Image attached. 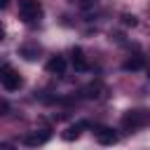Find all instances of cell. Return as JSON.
I'll return each mask as SVG.
<instances>
[{
  "instance_id": "cell-1",
  "label": "cell",
  "mask_w": 150,
  "mask_h": 150,
  "mask_svg": "<svg viewBox=\"0 0 150 150\" xmlns=\"http://www.w3.org/2000/svg\"><path fill=\"white\" fill-rule=\"evenodd\" d=\"M150 122V117H148V112L145 110H127L124 115H122V127H124V131H138L141 127H145Z\"/></svg>"
},
{
  "instance_id": "cell-2",
  "label": "cell",
  "mask_w": 150,
  "mask_h": 150,
  "mask_svg": "<svg viewBox=\"0 0 150 150\" xmlns=\"http://www.w3.org/2000/svg\"><path fill=\"white\" fill-rule=\"evenodd\" d=\"M19 16L26 23H35L42 16V7L38 0H19Z\"/></svg>"
},
{
  "instance_id": "cell-3",
  "label": "cell",
  "mask_w": 150,
  "mask_h": 150,
  "mask_svg": "<svg viewBox=\"0 0 150 150\" xmlns=\"http://www.w3.org/2000/svg\"><path fill=\"white\" fill-rule=\"evenodd\" d=\"M0 84H2L7 91H16V89L23 84V80H21V75H19L12 66H2V68H0Z\"/></svg>"
},
{
  "instance_id": "cell-4",
  "label": "cell",
  "mask_w": 150,
  "mask_h": 150,
  "mask_svg": "<svg viewBox=\"0 0 150 150\" xmlns=\"http://www.w3.org/2000/svg\"><path fill=\"white\" fill-rule=\"evenodd\" d=\"M94 136L101 145H115L117 143V131L112 127H96L94 129Z\"/></svg>"
},
{
  "instance_id": "cell-5",
  "label": "cell",
  "mask_w": 150,
  "mask_h": 150,
  "mask_svg": "<svg viewBox=\"0 0 150 150\" xmlns=\"http://www.w3.org/2000/svg\"><path fill=\"white\" fill-rule=\"evenodd\" d=\"M52 138V131L49 129H35V131H30V134H26L23 136V143L26 145H42V143H47Z\"/></svg>"
},
{
  "instance_id": "cell-6",
  "label": "cell",
  "mask_w": 150,
  "mask_h": 150,
  "mask_svg": "<svg viewBox=\"0 0 150 150\" xmlns=\"http://www.w3.org/2000/svg\"><path fill=\"white\" fill-rule=\"evenodd\" d=\"M63 70H66V59H63V56H52V59L47 61V73L61 75Z\"/></svg>"
},
{
  "instance_id": "cell-7",
  "label": "cell",
  "mask_w": 150,
  "mask_h": 150,
  "mask_svg": "<svg viewBox=\"0 0 150 150\" xmlns=\"http://www.w3.org/2000/svg\"><path fill=\"white\" fill-rule=\"evenodd\" d=\"M73 66H75V70H87V68H89V63H87V59H84V52H82L80 47L73 49Z\"/></svg>"
},
{
  "instance_id": "cell-8",
  "label": "cell",
  "mask_w": 150,
  "mask_h": 150,
  "mask_svg": "<svg viewBox=\"0 0 150 150\" xmlns=\"http://www.w3.org/2000/svg\"><path fill=\"white\" fill-rule=\"evenodd\" d=\"M103 91H105V87H103L101 82H94V84H89V87H84V89H82V94H84L87 98H101V96H103Z\"/></svg>"
},
{
  "instance_id": "cell-9",
  "label": "cell",
  "mask_w": 150,
  "mask_h": 150,
  "mask_svg": "<svg viewBox=\"0 0 150 150\" xmlns=\"http://www.w3.org/2000/svg\"><path fill=\"white\" fill-rule=\"evenodd\" d=\"M19 54H21L23 59H28V61H35L38 54H40V47H38V45H21V47H19Z\"/></svg>"
},
{
  "instance_id": "cell-10",
  "label": "cell",
  "mask_w": 150,
  "mask_h": 150,
  "mask_svg": "<svg viewBox=\"0 0 150 150\" xmlns=\"http://www.w3.org/2000/svg\"><path fill=\"white\" fill-rule=\"evenodd\" d=\"M84 127H87L84 122H80V124H73V127H68V129H66V131L61 134V136H63V141H75V138H80V131H82Z\"/></svg>"
},
{
  "instance_id": "cell-11",
  "label": "cell",
  "mask_w": 150,
  "mask_h": 150,
  "mask_svg": "<svg viewBox=\"0 0 150 150\" xmlns=\"http://www.w3.org/2000/svg\"><path fill=\"white\" fill-rule=\"evenodd\" d=\"M143 66H145L143 56H131V59H127V61L122 63V68H124V70H141Z\"/></svg>"
},
{
  "instance_id": "cell-12",
  "label": "cell",
  "mask_w": 150,
  "mask_h": 150,
  "mask_svg": "<svg viewBox=\"0 0 150 150\" xmlns=\"http://www.w3.org/2000/svg\"><path fill=\"white\" fill-rule=\"evenodd\" d=\"M120 19H122V26H127V28H134V26H136V23H138V21H136V16H134V14H122V16H120Z\"/></svg>"
},
{
  "instance_id": "cell-13",
  "label": "cell",
  "mask_w": 150,
  "mask_h": 150,
  "mask_svg": "<svg viewBox=\"0 0 150 150\" xmlns=\"http://www.w3.org/2000/svg\"><path fill=\"white\" fill-rule=\"evenodd\" d=\"M0 150H16L12 143H0Z\"/></svg>"
},
{
  "instance_id": "cell-14",
  "label": "cell",
  "mask_w": 150,
  "mask_h": 150,
  "mask_svg": "<svg viewBox=\"0 0 150 150\" xmlns=\"http://www.w3.org/2000/svg\"><path fill=\"white\" fill-rule=\"evenodd\" d=\"M2 40H5V26L0 23V42H2Z\"/></svg>"
},
{
  "instance_id": "cell-15",
  "label": "cell",
  "mask_w": 150,
  "mask_h": 150,
  "mask_svg": "<svg viewBox=\"0 0 150 150\" xmlns=\"http://www.w3.org/2000/svg\"><path fill=\"white\" fill-rule=\"evenodd\" d=\"M7 5H9V0H0V9H5Z\"/></svg>"
}]
</instances>
